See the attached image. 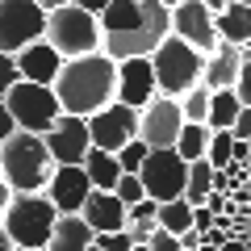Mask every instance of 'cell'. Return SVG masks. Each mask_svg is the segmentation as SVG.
Returning a JSON list of instances; mask_svg holds the SVG:
<instances>
[{"instance_id": "cell-23", "label": "cell", "mask_w": 251, "mask_h": 251, "mask_svg": "<svg viewBox=\"0 0 251 251\" xmlns=\"http://www.w3.org/2000/svg\"><path fill=\"white\" fill-rule=\"evenodd\" d=\"M209 138H214V130H209V126H201V122H184V130H180V138H176L180 159H188V163L205 159V155H209Z\"/></svg>"}, {"instance_id": "cell-14", "label": "cell", "mask_w": 251, "mask_h": 251, "mask_svg": "<svg viewBox=\"0 0 251 251\" xmlns=\"http://www.w3.org/2000/svg\"><path fill=\"white\" fill-rule=\"evenodd\" d=\"M46 147H50V155H54V163H59V168H67V163H75V168H80V163L88 159V151H92L88 117L63 113V122L46 134Z\"/></svg>"}, {"instance_id": "cell-5", "label": "cell", "mask_w": 251, "mask_h": 251, "mask_svg": "<svg viewBox=\"0 0 251 251\" xmlns=\"http://www.w3.org/2000/svg\"><path fill=\"white\" fill-rule=\"evenodd\" d=\"M205 59L209 54L193 50L188 42H180L176 34H168L159 42V50L151 54L155 63V84H159V97H184L188 88H197L201 75H205Z\"/></svg>"}, {"instance_id": "cell-8", "label": "cell", "mask_w": 251, "mask_h": 251, "mask_svg": "<svg viewBox=\"0 0 251 251\" xmlns=\"http://www.w3.org/2000/svg\"><path fill=\"white\" fill-rule=\"evenodd\" d=\"M42 38H46V9H38L34 0H0V50L21 54Z\"/></svg>"}, {"instance_id": "cell-16", "label": "cell", "mask_w": 251, "mask_h": 251, "mask_svg": "<svg viewBox=\"0 0 251 251\" xmlns=\"http://www.w3.org/2000/svg\"><path fill=\"white\" fill-rule=\"evenodd\" d=\"M63 54L54 50L50 42H34V46H25V50L17 54V67H21V80H29V84H54L59 80V72H63Z\"/></svg>"}, {"instance_id": "cell-48", "label": "cell", "mask_w": 251, "mask_h": 251, "mask_svg": "<svg viewBox=\"0 0 251 251\" xmlns=\"http://www.w3.org/2000/svg\"><path fill=\"white\" fill-rule=\"evenodd\" d=\"M134 251H151V247H147V243H138V247H134Z\"/></svg>"}, {"instance_id": "cell-18", "label": "cell", "mask_w": 251, "mask_h": 251, "mask_svg": "<svg viewBox=\"0 0 251 251\" xmlns=\"http://www.w3.org/2000/svg\"><path fill=\"white\" fill-rule=\"evenodd\" d=\"M239 72H243V46H230V42H218V50L205 59V75L201 84L205 88H234L239 84Z\"/></svg>"}, {"instance_id": "cell-36", "label": "cell", "mask_w": 251, "mask_h": 251, "mask_svg": "<svg viewBox=\"0 0 251 251\" xmlns=\"http://www.w3.org/2000/svg\"><path fill=\"white\" fill-rule=\"evenodd\" d=\"M214 209L209 205H193V226H197V230H214Z\"/></svg>"}, {"instance_id": "cell-17", "label": "cell", "mask_w": 251, "mask_h": 251, "mask_svg": "<svg viewBox=\"0 0 251 251\" xmlns=\"http://www.w3.org/2000/svg\"><path fill=\"white\" fill-rule=\"evenodd\" d=\"M84 222L92 226L97 234H117V230H126V222H130V209L122 205V197L117 193H92L88 197V205H84Z\"/></svg>"}, {"instance_id": "cell-20", "label": "cell", "mask_w": 251, "mask_h": 251, "mask_svg": "<svg viewBox=\"0 0 251 251\" xmlns=\"http://www.w3.org/2000/svg\"><path fill=\"white\" fill-rule=\"evenodd\" d=\"M218 38L230 46H251V4L230 0L222 13H218Z\"/></svg>"}, {"instance_id": "cell-15", "label": "cell", "mask_w": 251, "mask_h": 251, "mask_svg": "<svg viewBox=\"0 0 251 251\" xmlns=\"http://www.w3.org/2000/svg\"><path fill=\"white\" fill-rule=\"evenodd\" d=\"M92 193H97V188H92L84 163H80V168H75V163L59 168V172H54V180H50V188H46V197L54 201L59 214H84V205H88Z\"/></svg>"}, {"instance_id": "cell-26", "label": "cell", "mask_w": 251, "mask_h": 251, "mask_svg": "<svg viewBox=\"0 0 251 251\" xmlns=\"http://www.w3.org/2000/svg\"><path fill=\"white\" fill-rule=\"evenodd\" d=\"M159 226H163L168 234L193 230V205H188L184 197H180V201H163V205H159Z\"/></svg>"}, {"instance_id": "cell-34", "label": "cell", "mask_w": 251, "mask_h": 251, "mask_svg": "<svg viewBox=\"0 0 251 251\" xmlns=\"http://www.w3.org/2000/svg\"><path fill=\"white\" fill-rule=\"evenodd\" d=\"M230 134H234V138H243V143L251 138V105H243V113L234 117V126H230Z\"/></svg>"}, {"instance_id": "cell-27", "label": "cell", "mask_w": 251, "mask_h": 251, "mask_svg": "<svg viewBox=\"0 0 251 251\" xmlns=\"http://www.w3.org/2000/svg\"><path fill=\"white\" fill-rule=\"evenodd\" d=\"M209 100H214V88H205V84H197V88H188L184 97H180V109H184V122H209Z\"/></svg>"}, {"instance_id": "cell-12", "label": "cell", "mask_w": 251, "mask_h": 251, "mask_svg": "<svg viewBox=\"0 0 251 251\" xmlns=\"http://www.w3.org/2000/svg\"><path fill=\"white\" fill-rule=\"evenodd\" d=\"M88 134H92V147L117 155L122 147H130V143L138 138V109L113 100V105H105L100 113L88 117Z\"/></svg>"}, {"instance_id": "cell-30", "label": "cell", "mask_w": 251, "mask_h": 251, "mask_svg": "<svg viewBox=\"0 0 251 251\" xmlns=\"http://www.w3.org/2000/svg\"><path fill=\"white\" fill-rule=\"evenodd\" d=\"M117 197H122V205L130 209V205H138V201L147 197V188H143V180L134 176V172H122V180H117V188H113Z\"/></svg>"}, {"instance_id": "cell-22", "label": "cell", "mask_w": 251, "mask_h": 251, "mask_svg": "<svg viewBox=\"0 0 251 251\" xmlns=\"http://www.w3.org/2000/svg\"><path fill=\"white\" fill-rule=\"evenodd\" d=\"M126 230H130L134 247H138V243H147L155 230H159V201L143 197L138 205H130V222H126Z\"/></svg>"}, {"instance_id": "cell-41", "label": "cell", "mask_w": 251, "mask_h": 251, "mask_svg": "<svg viewBox=\"0 0 251 251\" xmlns=\"http://www.w3.org/2000/svg\"><path fill=\"white\" fill-rule=\"evenodd\" d=\"M38 9H46V13H54V9H67V4H75V0H34Z\"/></svg>"}, {"instance_id": "cell-1", "label": "cell", "mask_w": 251, "mask_h": 251, "mask_svg": "<svg viewBox=\"0 0 251 251\" xmlns=\"http://www.w3.org/2000/svg\"><path fill=\"white\" fill-rule=\"evenodd\" d=\"M172 34V9L159 0H113L100 13V50L113 63L155 54Z\"/></svg>"}, {"instance_id": "cell-25", "label": "cell", "mask_w": 251, "mask_h": 251, "mask_svg": "<svg viewBox=\"0 0 251 251\" xmlns=\"http://www.w3.org/2000/svg\"><path fill=\"white\" fill-rule=\"evenodd\" d=\"M214 176H218V168L209 159L188 163V188H184V201H188V205H205V197L214 193Z\"/></svg>"}, {"instance_id": "cell-46", "label": "cell", "mask_w": 251, "mask_h": 251, "mask_svg": "<svg viewBox=\"0 0 251 251\" xmlns=\"http://www.w3.org/2000/svg\"><path fill=\"white\" fill-rule=\"evenodd\" d=\"M159 4H168V9H176V4H184V0H159Z\"/></svg>"}, {"instance_id": "cell-35", "label": "cell", "mask_w": 251, "mask_h": 251, "mask_svg": "<svg viewBox=\"0 0 251 251\" xmlns=\"http://www.w3.org/2000/svg\"><path fill=\"white\" fill-rule=\"evenodd\" d=\"M234 92H239L243 105H251V59L243 63V72H239V84H234Z\"/></svg>"}, {"instance_id": "cell-47", "label": "cell", "mask_w": 251, "mask_h": 251, "mask_svg": "<svg viewBox=\"0 0 251 251\" xmlns=\"http://www.w3.org/2000/svg\"><path fill=\"white\" fill-rule=\"evenodd\" d=\"M247 59H251V46H243V63H247Z\"/></svg>"}, {"instance_id": "cell-40", "label": "cell", "mask_w": 251, "mask_h": 251, "mask_svg": "<svg viewBox=\"0 0 251 251\" xmlns=\"http://www.w3.org/2000/svg\"><path fill=\"white\" fill-rule=\"evenodd\" d=\"M75 4H80V9H88V13H97V17H100V13H105L109 4H113V0H75Z\"/></svg>"}, {"instance_id": "cell-7", "label": "cell", "mask_w": 251, "mask_h": 251, "mask_svg": "<svg viewBox=\"0 0 251 251\" xmlns=\"http://www.w3.org/2000/svg\"><path fill=\"white\" fill-rule=\"evenodd\" d=\"M4 105H9L17 130H29V134H42V138L63 122V105H59V97H54L50 84L21 80V84H13V88H9Z\"/></svg>"}, {"instance_id": "cell-37", "label": "cell", "mask_w": 251, "mask_h": 251, "mask_svg": "<svg viewBox=\"0 0 251 251\" xmlns=\"http://www.w3.org/2000/svg\"><path fill=\"white\" fill-rule=\"evenodd\" d=\"M13 134H17V122H13L9 105H4V97H0V143H4V138H13Z\"/></svg>"}, {"instance_id": "cell-44", "label": "cell", "mask_w": 251, "mask_h": 251, "mask_svg": "<svg viewBox=\"0 0 251 251\" xmlns=\"http://www.w3.org/2000/svg\"><path fill=\"white\" fill-rule=\"evenodd\" d=\"M0 251H17V247H13V239H9V230H4V226H0Z\"/></svg>"}, {"instance_id": "cell-28", "label": "cell", "mask_w": 251, "mask_h": 251, "mask_svg": "<svg viewBox=\"0 0 251 251\" xmlns=\"http://www.w3.org/2000/svg\"><path fill=\"white\" fill-rule=\"evenodd\" d=\"M234 143H239V138H234L230 130H214V138H209V155H205V159L214 163V168H230V163H234Z\"/></svg>"}, {"instance_id": "cell-43", "label": "cell", "mask_w": 251, "mask_h": 251, "mask_svg": "<svg viewBox=\"0 0 251 251\" xmlns=\"http://www.w3.org/2000/svg\"><path fill=\"white\" fill-rule=\"evenodd\" d=\"M222 251H251V243H243V239H234V234H230V239L222 243Z\"/></svg>"}, {"instance_id": "cell-21", "label": "cell", "mask_w": 251, "mask_h": 251, "mask_svg": "<svg viewBox=\"0 0 251 251\" xmlns=\"http://www.w3.org/2000/svg\"><path fill=\"white\" fill-rule=\"evenodd\" d=\"M84 172H88L92 188H100V193H113L117 180H122V163H117V155L113 151H100V147H92V151H88Z\"/></svg>"}, {"instance_id": "cell-42", "label": "cell", "mask_w": 251, "mask_h": 251, "mask_svg": "<svg viewBox=\"0 0 251 251\" xmlns=\"http://www.w3.org/2000/svg\"><path fill=\"white\" fill-rule=\"evenodd\" d=\"M247 159H251V147L239 138V143H234V163H247Z\"/></svg>"}, {"instance_id": "cell-29", "label": "cell", "mask_w": 251, "mask_h": 251, "mask_svg": "<svg viewBox=\"0 0 251 251\" xmlns=\"http://www.w3.org/2000/svg\"><path fill=\"white\" fill-rule=\"evenodd\" d=\"M147 155H151V147L143 143V138H134V143L130 147H122V151H117V163H122V172H143V163H147Z\"/></svg>"}, {"instance_id": "cell-38", "label": "cell", "mask_w": 251, "mask_h": 251, "mask_svg": "<svg viewBox=\"0 0 251 251\" xmlns=\"http://www.w3.org/2000/svg\"><path fill=\"white\" fill-rule=\"evenodd\" d=\"M9 201H13V184L0 176V222H4V209H9Z\"/></svg>"}, {"instance_id": "cell-39", "label": "cell", "mask_w": 251, "mask_h": 251, "mask_svg": "<svg viewBox=\"0 0 251 251\" xmlns=\"http://www.w3.org/2000/svg\"><path fill=\"white\" fill-rule=\"evenodd\" d=\"M180 243H184V251H197V247H201V230H197V226L184 230V234H180Z\"/></svg>"}, {"instance_id": "cell-31", "label": "cell", "mask_w": 251, "mask_h": 251, "mask_svg": "<svg viewBox=\"0 0 251 251\" xmlns=\"http://www.w3.org/2000/svg\"><path fill=\"white\" fill-rule=\"evenodd\" d=\"M13 84H21V67H17V54H4L0 50V97H9Z\"/></svg>"}, {"instance_id": "cell-6", "label": "cell", "mask_w": 251, "mask_h": 251, "mask_svg": "<svg viewBox=\"0 0 251 251\" xmlns=\"http://www.w3.org/2000/svg\"><path fill=\"white\" fill-rule=\"evenodd\" d=\"M46 42L63 54V59H80V54L100 50V17L80 4L46 13Z\"/></svg>"}, {"instance_id": "cell-11", "label": "cell", "mask_w": 251, "mask_h": 251, "mask_svg": "<svg viewBox=\"0 0 251 251\" xmlns=\"http://www.w3.org/2000/svg\"><path fill=\"white\" fill-rule=\"evenodd\" d=\"M172 34L201 54H214L218 42H222L218 38V13L209 4H201V0H184V4L172 9Z\"/></svg>"}, {"instance_id": "cell-10", "label": "cell", "mask_w": 251, "mask_h": 251, "mask_svg": "<svg viewBox=\"0 0 251 251\" xmlns=\"http://www.w3.org/2000/svg\"><path fill=\"white\" fill-rule=\"evenodd\" d=\"M184 130V109L176 97H155L151 105L138 113V138H143L151 151H172Z\"/></svg>"}, {"instance_id": "cell-24", "label": "cell", "mask_w": 251, "mask_h": 251, "mask_svg": "<svg viewBox=\"0 0 251 251\" xmlns=\"http://www.w3.org/2000/svg\"><path fill=\"white\" fill-rule=\"evenodd\" d=\"M239 113H243L239 92H234V88H218L214 100H209V122H205V126H209V130H230Z\"/></svg>"}, {"instance_id": "cell-45", "label": "cell", "mask_w": 251, "mask_h": 251, "mask_svg": "<svg viewBox=\"0 0 251 251\" xmlns=\"http://www.w3.org/2000/svg\"><path fill=\"white\" fill-rule=\"evenodd\" d=\"M201 4H209V9H214V13H222L226 4H230V0H201Z\"/></svg>"}, {"instance_id": "cell-4", "label": "cell", "mask_w": 251, "mask_h": 251, "mask_svg": "<svg viewBox=\"0 0 251 251\" xmlns=\"http://www.w3.org/2000/svg\"><path fill=\"white\" fill-rule=\"evenodd\" d=\"M59 218L63 214L54 209V201L46 197V193H13L0 226L9 230V239H13L17 251H46Z\"/></svg>"}, {"instance_id": "cell-13", "label": "cell", "mask_w": 251, "mask_h": 251, "mask_svg": "<svg viewBox=\"0 0 251 251\" xmlns=\"http://www.w3.org/2000/svg\"><path fill=\"white\" fill-rule=\"evenodd\" d=\"M155 97H159V84H155V63H151V54L117 63V100H122V105H130V109L143 113Z\"/></svg>"}, {"instance_id": "cell-33", "label": "cell", "mask_w": 251, "mask_h": 251, "mask_svg": "<svg viewBox=\"0 0 251 251\" xmlns=\"http://www.w3.org/2000/svg\"><path fill=\"white\" fill-rule=\"evenodd\" d=\"M147 247H151V251H184V243H180V234H168V230L159 226V230L147 239Z\"/></svg>"}, {"instance_id": "cell-49", "label": "cell", "mask_w": 251, "mask_h": 251, "mask_svg": "<svg viewBox=\"0 0 251 251\" xmlns=\"http://www.w3.org/2000/svg\"><path fill=\"white\" fill-rule=\"evenodd\" d=\"M197 251H222V247H197Z\"/></svg>"}, {"instance_id": "cell-19", "label": "cell", "mask_w": 251, "mask_h": 251, "mask_svg": "<svg viewBox=\"0 0 251 251\" xmlns=\"http://www.w3.org/2000/svg\"><path fill=\"white\" fill-rule=\"evenodd\" d=\"M92 243H97V230H92L80 214H63L46 251H92Z\"/></svg>"}, {"instance_id": "cell-2", "label": "cell", "mask_w": 251, "mask_h": 251, "mask_svg": "<svg viewBox=\"0 0 251 251\" xmlns=\"http://www.w3.org/2000/svg\"><path fill=\"white\" fill-rule=\"evenodd\" d=\"M50 88H54V97H59L63 113L92 117V113H100L105 105L117 100V63L109 59L105 50L67 59L63 72H59V80H54Z\"/></svg>"}, {"instance_id": "cell-9", "label": "cell", "mask_w": 251, "mask_h": 251, "mask_svg": "<svg viewBox=\"0 0 251 251\" xmlns=\"http://www.w3.org/2000/svg\"><path fill=\"white\" fill-rule=\"evenodd\" d=\"M138 180H143L147 197L151 201H180L188 188V159H180V151L172 147V151H151L143 163V172H138Z\"/></svg>"}, {"instance_id": "cell-3", "label": "cell", "mask_w": 251, "mask_h": 251, "mask_svg": "<svg viewBox=\"0 0 251 251\" xmlns=\"http://www.w3.org/2000/svg\"><path fill=\"white\" fill-rule=\"evenodd\" d=\"M54 172H59V163L42 134L17 130L13 138L0 143V176L13 184V193H46Z\"/></svg>"}, {"instance_id": "cell-32", "label": "cell", "mask_w": 251, "mask_h": 251, "mask_svg": "<svg viewBox=\"0 0 251 251\" xmlns=\"http://www.w3.org/2000/svg\"><path fill=\"white\" fill-rule=\"evenodd\" d=\"M92 251H134V239H130V230H117V234H97Z\"/></svg>"}, {"instance_id": "cell-50", "label": "cell", "mask_w": 251, "mask_h": 251, "mask_svg": "<svg viewBox=\"0 0 251 251\" xmlns=\"http://www.w3.org/2000/svg\"><path fill=\"white\" fill-rule=\"evenodd\" d=\"M239 4H251V0H239Z\"/></svg>"}]
</instances>
